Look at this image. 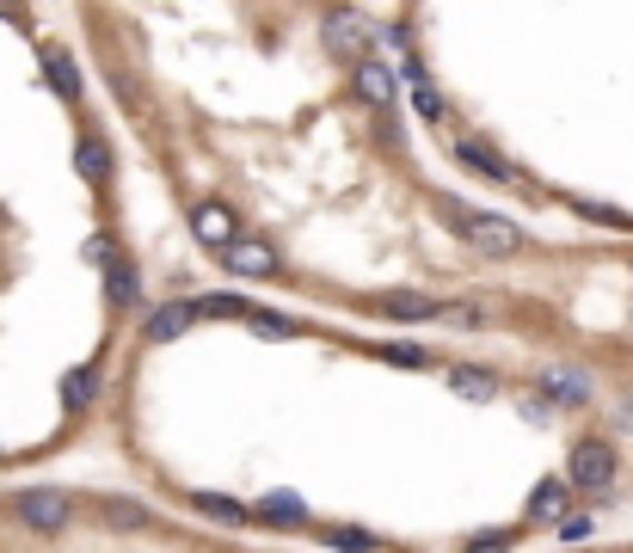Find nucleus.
<instances>
[{
    "mask_svg": "<svg viewBox=\"0 0 633 553\" xmlns=\"http://www.w3.org/2000/svg\"><path fill=\"white\" fill-rule=\"evenodd\" d=\"M591 516H566V523H560V541H584V535H591Z\"/></svg>",
    "mask_w": 633,
    "mask_h": 553,
    "instance_id": "obj_28",
    "label": "nucleus"
},
{
    "mask_svg": "<svg viewBox=\"0 0 633 553\" xmlns=\"http://www.w3.org/2000/svg\"><path fill=\"white\" fill-rule=\"evenodd\" d=\"M572 516V480L566 474H547L529 486V504H523V529H547V523H566Z\"/></svg>",
    "mask_w": 633,
    "mask_h": 553,
    "instance_id": "obj_5",
    "label": "nucleus"
},
{
    "mask_svg": "<svg viewBox=\"0 0 633 553\" xmlns=\"http://www.w3.org/2000/svg\"><path fill=\"white\" fill-rule=\"evenodd\" d=\"M443 382H449V394L474 400V406H486V400L504 394V375H492V369H480V363H449Z\"/></svg>",
    "mask_w": 633,
    "mask_h": 553,
    "instance_id": "obj_10",
    "label": "nucleus"
},
{
    "mask_svg": "<svg viewBox=\"0 0 633 553\" xmlns=\"http://www.w3.org/2000/svg\"><path fill=\"white\" fill-rule=\"evenodd\" d=\"M222 264H228L234 276H278V271H283V264H278V252L264 247V240H247V234H240L234 247L222 252Z\"/></svg>",
    "mask_w": 633,
    "mask_h": 553,
    "instance_id": "obj_12",
    "label": "nucleus"
},
{
    "mask_svg": "<svg viewBox=\"0 0 633 553\" xmlns=\"http://www.w3.org/2000/svg\"><path fill=\"white\" fill-rule=\"evenodd\" d=\"M443 320H449V326H468V332H480V326H492V314H486V302H449V308H443Z\"/></svg>",
    "mask_w": 633,
    "mask_h": 553,
    "instance_id": "obj_25",
    "label": "nucleus"
},
{
    "mask_svg": "<svg viewBox=\"0 0 633 553\" xmlns=\"http://www.w3.org/2000/svg\"><path fill=\"white\" fill-rule=\"evenodd\" d=\"M105 302L118 308V314H130V308H142V283H135L130 259H123L118 247L105 252Z\"/></svg>",
    "mask_w": 633,
    "mask_h": 553,
    "instance_id": "obj_13",
    "label": "nucleus"
},
{
    "mask_svg": "<svg viewBox=\"0 0 633 553\" xmlns=\"http://www.w3.org/2000/svg\"><path fill=\"white\" fill-rule=\"evenodd\" d=\"M412 111H419V118H431V123H443V99H436V87L424 74H412Z\"/></svg>",
    "mask_w": 633,
    "mask_h": 553,
    "instance_id": "obj_26",
    "label": "nucleus"
},
{
    "mask_svg": "<svg viewBox=\"0 0 633 553\" xmlns=\"http://www.w3.org/2000/svg\"><path fill=\"white\" fill-rule=\"evenodd\" d=\"M99 523L123 529V535H148V529H154V511L135 504V499H105V504H99Z\"/></svg>",
    "mask_w": 633,
    "mask_h": 553,
    "instance_id": "obj_16",
    "label": "nucleus"
},
{
    "mask_svg": "<svg viewBox=\"0 0 633 553\" xmlns=\"http://www.w3.org/2000/svg\"><path fill=\"white\" fill-rule=\"evenodd\" d=\"M320 541H326V547H351V553H370L375 547V535H370V529H344V523H326V529H320Z\"/></svg>",
    "mask_w": 633,
    "mask_h": 553,
    "instance_id": "obj_23",
    "label": "nucleus"
},
{
    "mask_svg": "<svg viewBox=\"0 0 633 553\" xmlns=\"http://www.w3.org/2000/svg\"><path fill=\"white\" fill-rule=\"evenodd\" d=\"M375 314L400 320V326H424V320H443V302L419 295V290H388V295H375Z\"/></svg>",
    "mask_w": 633,
    "mask_h": 553,
    "instance_id": "obj_8",
    "label": "nucleus"
},
{
    "mask_svg": "<svg viewBox=\"0 0 633 553\" xmlns=\"http://www.w3.org/2000/svg\"><path fill=\"white\" fill-rule=\"evenodd\" d=\"M43 80H50V87L62 92L68 105L80 99V68H74V56H68V50H56V43L43 50Z\"/></svg>",
    "mask_w": 633,
    "mask_h": 553,
    "instance_id": "obj_18",
    "label": "nucleus"
},
{
    "mask_svg": "<svg viewBox=\"0 0 633 553\" xmlns=\"http://www.w3.org/2000/svg\"><path fill=\"white\" fill-rule=\"evenodd\" d=\"M74 172L87 184H105L111 179V148H105V135H80L74 142Z\"/></svg>",
    "mask_w": 633,
    "mask_h": 553,
    "instance_id": "obj_17",
    "label": "nucleus"
},
{
    "mask_svg": "<svg viewBox=\"0 0 633 553\" xmlns=\"http://www.w3.org/2000/svg\"><path fill=\"white\" fill-rule=\"evenodd\" d=\"M191 234L203 240V247L210 252H228L240 240V222H234V210H228V203H198V210H191Z\"/></svg>",
    "mask_w": 633,
    "mask_h": 553,
    "instance_id": "obj_9",
    "label": "nucleus"
},
{
    "mask_svg": "<svg viewBox=\"0 0 633 553\" xmlns=\"http://www.w3.org/2000/svg\"><path fill=\"white\" fill-rule=\"evenodd\" d=\"M252 523H271V529H302L308 523V504L295 492H271V499L252 504Z\"/></svg>",
    "mask_w": 633,
    "mask_h": 553,
    "instance_id": "obj_15",
    "label": "nucleus"
},
{
    "mask_svg": "<svg viewBox=\"0 0 633 553\" xmlns=\"http://www.w3.org/2000/svg\"><path fill=\"white\" fill-rule=\"evenodd\" d=\"M455 154H462V167H474L480 179H492V184H511V179H516L511 160H499L486 142H455Z\"/></svg>",
    "mask_w": 633,
    "mask_h": 553,
    "instance_id": "obj_19",
    "label": "nucleus"
},
{
    "mask_svg": "<svg viewBox=\"0 0 633 553\" xmlns=\"http://www.w3.org/2000/svg\"><path fill=\"white\" fill-rule=\"evenodd\" d=\"M443 222L455 228V234H462L474 252H486V259H511V252L529 247V234L511 222V215L474 210V203H462V198H443Z\"/></svg>",
    "mask_w": 633,
    "mask_h": 553,
    "instance_id": "obj_1",
    "label": "nucleus"
},
{
    "mask_svg": "<svg viewBox=\"0 0 633 553\" xmlns=\"http://www.w3.org/2000/svg\"><path fill=\"white\" fill-rule=\"evenodd\" d=\"M615 474H621V455H615V443L609 436H579L572 443V455H566V480H572V492H609L615 486Z\"/></svg>",
    "mask_w": 633,
    "mask_h": 553,
    "instance_id": "obj_2",
    "label": "nucleus"
},
{
    "mask_svg": "<svg viewBox=\"0 0 633 553\" xmlns=\"http://www.w3.org/2000/svg\"><path fill=\"white\" fill-rule=\"evenodd\" d=\"M541 400L547 406H591V375L584 369H541Z\"/></svg>",
    "mask_w": 633,
    "mask_h": 553,
    "instance_id": "obj_11",
    "label": "nucleus"
},
{
    "mask_svg": "<svg viewBox=\"0 0 633 553\" xmlns=\"http://www.w3.org/2000/svg\"><path fill=\"white\" fill-rule=\"evenodd\" d=\"M516 535H523V529H474V535L462 541V553H511Z\"/></svg>",
    "mask_w": 633,
    "mask_h": 553,
    "instance_id": "obj_22",
    "label": "nucleus"
},
{
    "mask_svg": "<svg viewBox=\"0 0 633 553\" xmlns=\"http://www.w3.org/2000/svg\"><path fill=\"white\" fill-rule=\"evenodd\" d=\"M191 511L198 516H210V523H222V529H247L252 523V504H240V499H228V492H191Z\"/></svg>",
    "mask_w": 633,
    "mask_h": 553,
    "instance_id": "obj_14",
    "label": "nucleus"
},
{
    "mask_svg": "<svg viewBox=\"0 0 633 553\" xmlns=\"http://www.w3.org/2000/svg\"><path fill=\"white\" fill-rule=\"evenodd\" d=\"M13 516L31 529V535H62V529L74 523V504H68L62 492H19Z\"/></svg>",
    "mask_w": 633,
    "mask_h": 553,
    "instance_id": "obj_4",
    "label": "nucleus"
},
{
    "mask_svg": "<svg viewBox=\"0 0 633 553\" xmlns=\"http://www.w3.org/2000/svg\"><path fill=\"white\" fill-rule=\"evenodd\" d=\"M93 394H99L93 369H68V375H62V406L68 412H87V406H93Z\"/></svg>",
    "mask_w": 633,
    "mask_h": 553,
    "instance_id": "obj_20",
    "label": "nucleus"
},
{
    "mask_svg": "<svg viewBox=\"0 0 633 553\" xmlns=\"http://www.w3.org/2000/svg\"><path fill=\"white\" fill-rule=\"evenodd\" d=\"M247 326L259 332V339H302V320H290V314H264V308H252Z\"/></svg>",
    "mask_w": 633,
    "mask_h": 553,
    "instance_id": "obj_21",
    "label": "nucleus"
},
{
    "mask_svg": "<svg viewBox=\"0 0 633 553\" xmlns=\"http://www.w3.org/2000/svg\"><path fill=\"white\" fill-rule=\"evenodd\" d=\"M351 92L370 111H394L400 105V74L388 62H375V56H363V62H351Z\"/></svg>",
    "mask_w": 633,
    "mask_h": 553,
    "instance_id": "obj_6",
    "label": "nucleus"
},
{
    "mask_svg": "<svg viewBox=\"0 0 633 553\" xmlns=\"http://www.w3.org/2000/svg\"><path fill=\"white\" fill-rule=\"evenodd\" d=\"M320 50L332 62H363L375 50V26L363 13H351V7H332V13H320Z\"/></svg>",
    "mask_w": 633,
    "mask_h": 553,
    "instance_id": "obj_3",
    "label": "nucleus"
},
{
    "mask_svg": "<svg viewBox=\"0 0 633 553\" xmlns=\"http://www.w3.org/2000/svg\"><path fill=\"white\" fill-rule=\"evenodd\" d=\"M198 314L203 320H247L252 308L240 302V295H198Z\"/></svg>",
    "mask_w": 633,
    "mask_h": 553,
    "instance_id": "obj_24",
    "label": "nucleus"
},
{
    "mask_svg": "<svg viewBox=\"0 0 633 553\" xmlns=\"http://www.w3.org/2000/svg\"><path fill=\"white\" fill-rule=\"evenodd\" d=\"M382 363H394V369H424V363H431V351H419V344H388Z\"/></svg>",
    "mask_w": 633,
    "mask_h": 553,
    "instance_id": "obj_27",
    "label": "nucleus"
},
{
    "mask_svg": "<svg viewBox=\"0 0 633 553\" xmlns=\"http://www.w3.org/2000/svg\"><path fill=\"white\" fill-rule=\"evenodd\" d=\"M198 320H203L198 302H160V308H148V314H142V339L148 344H172V339H185Z\"/></svg>",
    "mask_w": 633,
    "mask_h": 553,
    "instance_id": "obj_7",
    "label": "nucleus"
}]
</instances>
